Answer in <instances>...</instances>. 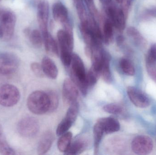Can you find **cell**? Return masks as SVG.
I'll return each instance as SVG.
<instances>
[{"instance_id": "6da1fadb", "label": "cell", "mask_w": 156, "mask_h": 155, "mask_svg": "<svg viewBox=\"0 0 156 155\" xmlns=\"http://www.w3.org/2000/svg\"><path fill=\"white\" fill-rule=\"evenodd\" d=\"M70 65L71 80L76 85L82 94L86 96L89 86L86 82L85 66L82 60L76 54H72Z\"/></svg>"}, {"instance_id": "7a4b0ae2", "label": "cell", "mask_w": 156, "mask_h": 155, "mask_svg": "<svg viewBox=\"0 0 156 155\" xmlns=\"http://www.w3.org/2000/svg\"><path fill=\"white\" fill-rule=\"evenodd\" d=\"M49 98L47 92L36 91L30 94L27 100L29 111L37 115H42L49 111Z\"/></svg>"}, {"instance_id": "3957f363", "label": "cell", "mask_w": 156, "mask_h": 155, "mask_svg": "<svg viewBox=\"0 0 156 155\" xmlns=\"http://www.w3.org/2000/svg\"><path fill=\"white\" fill-rule=\"evenodd\" d=\"M16 21V16L12 11L0 7V25L2 31L3 39L9 41L12 39Z\"/></svg>"}, {"instance_id": "277c9868", "label": "cell", "mask_w": 156, "mask_h": 155, "mask_svg": "<svg viewBox=\"0 0 156 155\" xmlns=\"http://www.w3.org/2000/svg\"><path fill=\"white\" fill-rule=\"evenodd\" d=\"M21 95L18 88L12 84L3 85L0 87V105L4 107H12L20 100Z\"/></svg>"}, {"instance_id": "5b68a950", "label": "cell", "mask_w": 156, "mask_h": 155, "mask_svg": "<svg viewBox=\"0 0 156 155\" xmlns=\"http://www.w3.org/2000/svg\"><path fill=\"white\" fill-rule=\"evenodd\" d=\"M39 129L38 121L36 118L32 116L23 118L17 124V131L23 137H33L37 133Z\"/></svg>"}, {"instance_id": "8992f818", "label": "cell", "mask_w": 156, "mask_h": 155, "mask_svg": "<svg viewBox=\"0 0 156 155\" xmlns=\"http://www.w3.org/2000/svg\"><path fill=\"white\" fill-rule=\"evenodd\" d=\"M19 64L18 57L14 54H0V74L8 75L13 73L18 69Z\"/></svg>"}, {"instance_id": "52a82bcc", "label": "cell", "mask_w": 156, "mask_h": 155, "mask_svg": "<svg viewBox=\"0 0 156 155\" xmlns=\"http://www.w3.org/2000/svg\"><path fill=\"white\" fill-rule=\"evenodd\" d=\"M132 150L138 155H147L151 153L154 147L153 140L147 136H136L131 144Z\"/></svg>"}, {"instance_id": "ba28073f", "label": "cell", "mask_w": 156, "mask_h": 155, "mask_svg": "<svg viewBox=\"0 0 156 155\" xmlns=\"http://www.w3.org/2000/svg\"><path fill=\"white\" fill-rule=\"evenodd\" d=\"M57 38L60 49V55H72L74 48V38L72 31L59 30Z\"/></svg>"}, {"instance_id": "9c48e42d", "label": "cell", "mask_w": 156, "mask_h": 155, "mask_svg": "<svg viewBox=\"0 0 156 155\" xmlns=\"http://www.w3.org/2000/svg\"><path fill=\"white\" fill-rule=\"evenodd\" d=\"M127 94L131 102L136 107L144 108L150 105L148 96L138 88L129 86L127 89Z\"/></svg>"}, {"instance_id": "30bf717a", "label": "cell", "mask_w": 156, "mask_h": 155, "mask_svg": "<svg viewBox=\"0 0 156 155\" xmlns=\"http://www.w3.org/2000/svg\"><path fill=\"white\" fill-rule=\"evenodd\" d=\"M49 5L46 0H40L37 3V19L42 34L48 32Z\"/></svg>"}, {"instance_id": "8fae6325", "label": "cell", "mask_w": 156, "mask_h": 155, "mask_svg": "<svg viewBox=\"0 0 156 155\" xmlns=\"http://www.w3.org/2000/svg\"><path fill=\"white\" fill-rule=\"evenodd\" d=\"M106 12L114 26L119 31H123L125 29L126 25V19L122 8H116L113 6L107 7Z\"/></svg>"}, {"instance_id": "7c38bea8", "label": "cell", "mask_w": 156, "mask_h": 155, "mask_svg": "<svg viewBox=\"0 0 156 155\" xmlns=\"http://www.w3.org/2000/svg\"><path fill=\"white\" fill-rule=\"evenodd\" d=\"M62 93L66 103L69 105L77 101L79 96L78 87L71 79L66 78L64 81Z\"/></svg>"}, {"instance_id": "4fadbf2b", "label": "cell", "mask_w": 156, "mask_h": 155, "mask_svg": "<svg viewBox=\"0 0 156 155\" xmlns=\"http://www.w3.org/2000/svg\"><path fill=\"white\" fill-rule=\"evenodd\" d=\"M97 123L101 126L105 134L113 133L120 129V124L118 120L112 117L100 118Z\"/></svg>"}, {"instance_id": "5bb4252c", "label": "cell", "mask_w": 156, "mask_h": 155, "mask_svg": "<svg viewBox=\"0 0 156 155\" xmlns=\"http://www.w3.org/2000/svg\"><path fill=\"white\" fill-rule=\"evenodd\" d=\"M52 13L55 21L62 25L69 21L67 9L62 3L54 4L52 7Z\"/></svg>"}, {"instance_id": "9a60e30c", "label": "cell", "mask_w": 156, "mask_h": 155, "mask_svg": "<svg viewBox=\"0 0 156 155\" xmlns=\"http://www.w3.org/2000/svg\"><path fill=\"white\" fill-rule=\"evenodd\" d=\"M55 140V136L52 132L48 131L43 134L38 143L37 152L38 154L44 155L51 148Z\"/></svg>"}, {"instance_id": "2e32d148", "label": "cell", "mask_w": 156, "mask_h": 155, "mask_svg": "<svg viewBox=\"0 0 156 155\" xmlns=\"http://www.w3.org/2000/svg\"><path fill=\"white\" fill-rule=\"evenodd\" d=\"M88 140L84 136H81L71 143L68 151L65 153L68 155H78L86 150L88 146Z\"/></svg>"}, {"instance_id": "e0dca14e", "label": "cell", "mask_w": 156, "mask_h": 155, "mask_svg": "<svg viewBox=\"0 0 156 155\" xmlns=\"http://www.w3.org/2000/svg\"><path fill=\"white\" fill-rule=\"evenodd\" d=\"M41 66L44 74L48 78L55 79L57 77L58 69L52 59L47 56L44 57L42 60Z\"/></svg>"}, {"instance_id": "ac0fdd59", "label": "cell", "mask_w": 156, "mask_h": 155, "mask_svg": "<svg viewBox=\"0 0 156 155\" xmlns=\"http://www.w3.org/2000/svg\"><path fill=\"white\" fill-rule=\"evenodd\" d=\"M43 38V42L44 44L45 49L48 53L54 55L58 56L59 50L57 44L52 35L48 33L42 34Z\"/></svg>"}, {"instance_id": "d6986e66", "label": "cell", "mask_w": 156, "mask_h": 155, "mask_svg": "<svg viewBox=\"0 0 156 155\" xmlns=\"http://www.w3.org/2000/svg\"><path fill=\"white\" fill-rule=\"evenodd\" d=\"M110 61L111 56L110 55L105 52L103 62L101 69V75L103 78L106 83H109L112 82V74L110 69Z\"/></svg>"}, {"instance_id": "ffe728a7", "label": "cell", "mask_w": 156, "mask_h": 155, "mask_svg": "<svg viewBox=\"0 0 156 155\" xmlns=\"http://www.w3.org/2000/svg\"><path fill=\"white\" fill-rule=\"evenodd\" d=\"M72 133L67 132L60 136L58 142V148L60 152L66 153L68 150L72 143Z\"/></svg>"}, {"instance_id": "44dd1931", "label": "cell", "mask_w": 156, "mask_h": 155, "mask_svg": "<svg viewBox=\"0 0 156 155\" xmlns=\"http://www.w3.org/2000/svg\"><path fill=\"white\" fill-rule=\"evenodd\" d=\"M0 153L2 155H13L15 154L14 150L7 143L4 133L2 126L0 124Z\"/></svg>"}, {"instance_id": "7402d4cb", "label": "cell", "mask_w": 156, "mask_h": 155, "mask_svg": "<svg viewBox=\"0 0 156 155\" xmlns=\"http://www.w3.org/2000/svg\"><path fill=\"white\" fill-rule=\"evenodd\" d=\"M127 35L132 38L134 42L139 46H144L147 44V41L139 32V31L133 26L127 28L126 31Z\"/></svg>"}, {"instance_id": "603a6c76", "label": "cell", "mask_w": 156, "mask_h": 155, "mask_svg": "<svg viewBox=\"0 0 156 155\" xmlns=\"http://www.w3.org/2000/svg\"><path fill=\"white\" fill-rule=\"evenodd\" d=\"M94 139V154H97L99 152L100 143L105 134L101 126L98 123L94 125L93 128Z\"/></svg>"}, {"instance_id": "cb8c5ba5", "label": "cell", "mask_w": 156, "mask_h": 155, "mask_svg": "<svg viewBox=\"0 0 156 155\" xmlns=\"http://www.w3.org/2000/svg\"><path fill=\"white\" fill-rule=\"evenodd\" d=\"M113 25L109 20H106L103 28L102 39L105 44H109L113 36Z\"/></svg>"}, {"instance_id": "d4e9b609", "label": "cell", "mask_w": 156, "mask_h": 155, "mask_svg": "<svg viewBox=\"0 0 156 155\" xmlns=\"http://www.w3.org/2000/svg\"><path fill=\"white\" fill-rule=\"evenodd\" d=\"M119 66L122 71L126 75L133 76L135 73V69L132 62L126 59L122 58L119 62Z\"/></svg>"}, {"instance_id": "484cf974", "label": "cell", "mask_w": 156, "mask_h": 155, "mask_svg": "<svg viewBox=\"0 0 156 155\" xmlns=\"http://www.w3.org/2000/svg\"><path fill=\"white\" fill-rule=\"evenodd\" d=\"M27 37L29 38L32 44L35 47L39 48L42 46L43 42V36L38 30L31 31Z\"/></svg>"}, {"instance_id": "4316f807", "label": "cell", "mask_w": 156, "mask_h": 155, "mask_svg": "<svg viewBox=\"0 0 156 155\" xmlns=\"http://www.w3.org/2000/svg\"><path fill=\"white\" fill-rule=\"evenodd\" d=\"M103 110L106 113L115 115H120L124 112V108L121 105L116 103H110L103 106Z\"/></svg>"}, {"instance_id": "83f0119b", "label": "cell", "mask_w": 156, "mask_h": 155, "mask_svg": "<svg viewBox=\"0 0 156 155\" xmlns=\"http://www.w3.org/2000/svg\"><path fill=\"white\" fill-rule=\"evenodd\" d=\"M48 95L49 100V109L48 112H53L55 111L58 106L59 98L58 95L56 92L52 90H49L47 92Z\"/></svg>"}, {"instance_id": "f1b7e54d", "label": "cell", "mask_w": 156, "mask_h": 155, "mask_svg": "<svg viewBox=\"0 0 156 155\" xmlns=\"http://www.w3.org/2000/svg\"><path fill=\"white\" fill-rule=\"evenodd\" d=\"M101 75L91 67L86 74V82L89 87L93 86L96 83Z\"/></svg>"}, {"instance_id": "f546056e", "label": "cell", "mask_w": 156, "mask_h": 155, "mask_svg": "<svg viewBox=\"0 0 156 155\" xmlns=\"http://www.w3.org/2000/svg\"><path fill=\"white\" fill-rule=\"evenodd\" d=\"M146 62L148 63H156V44L152 45L148 50L146 58Z\"/></svg>"}, {"instance_id": "4dcf8cb0", "label": "cell", "mask_w": 156, "mask_h": 155, "mask_svg": "<svg viewBox=\"0 0 156 155\" xmlns=\"http://www.w3.org/2000/svg\"><path fill=\"white\" fill-rule=\"evenodd\" d=\"M31 69L32 72L37 76L39 77H43L44 74L41 64L37 62H33L31 64Z\"/></svg>"}, {"instance_id": "1f68e13d", "label": "cell", "mask_w": 156, "mask_h": 155, "mask_svg": "<svg viewBox=\"0 0 156 155\" xmlns=\"http://www.w3.org/2000/svg\"><path fill=\"white\" fill-rule=\"evenodd\" d=\"M146 68L149 76L156 83V63H146Z\"/></svg>"}, {"instance_id": "d6a6232c", "label": "cell", "mask_w": 156, "mask_h": 155, "mask_svg": "<svg viewBox=\"0 0 156 155\" xmlns=\"http://www.w3.org/2000/svg\"><path fill=\"white\" fill-rule=\"evenodd\" d=\"M133 0H123L122 9L126 17H127L128 12L132 6Z\"/></svg>"}, {"instance_id": "836d02e7", "label": "cell", "mask_w": 156, "mask_h": 155, "mask_svg": "<svg viewBox=\"0 0 156 155\" xmlns=\"http://www.w3.org/2000/svg\"><path fill=\"white\" fill-rule=\"evenodd\" d=\"M116 43L118 45H121L125 41V38L123 35H119L116 38Z\"/></svg>"}, {"instance_id": "e575fe53", "label": "cell", "mask_w": 156, "mask_h": 155, "mask_svg": "<svg viewBox=\"0 0 156 155\" xmlns=\"http://www.w3.org/2000/svg\"><path fill=\"white\" fill-rule=\"evenodd\" d=\"M99 1L103 4L107 5L109 4V3L111 2L112 0H99Z\"/></svg>"}, {"instance_id": "d590c367", "label": "cell", "mask_w": 156, "mask_h": 155, "mask_svg": "<svg viewBox=\"0 0 156 155\" xmlns=\"http://www.w3.org/2000/svg\"><path fill=\"white\" fill-rule=\"evenodd\" d=\"M3 33L2 31V27L0 25V38H2Z\"/></svg>"}, {"instance_id": "8d00e7d4", "label": "cell", "mask_w": 156, "mask_h": 155, "mask_svg": "<svg viewBox=\"0 0 156 155\" xmlns=\"http://www.w3.org/2000/svg\"><path fill=\"white\" fill-rule=\"evenodd\" d=\"M116 1L118 3L122 4V2L123 0H116Z\"/></svg>"}, {"instance_id": "74e56055", "label": "cell", "mask_w": 156, "mask_h": 155, "mask_svg": "<svg viewBox=\"0 0 156 155\" xmlns=\"http://www.w3.org/2000/svg\"><path fill=\"white\" fill-rule=\"evenodd\" d=\"M87 1H88L89 2H92L93 0H87Z\"/></svg>"}, {"instance_id": "f35d334b", "label": "cell", "mask_w": 156, "mask_h": 155, "mask_svg": "<svg viewBox=\"0 0 156 155\" xmlns=\"http://www.w3.org/2000/svg\"><path fill=\"white\" fill-rule=\"evenodd\" d=\"M1 1V0H0V1Z\"/></svg>"}]
</instances>
